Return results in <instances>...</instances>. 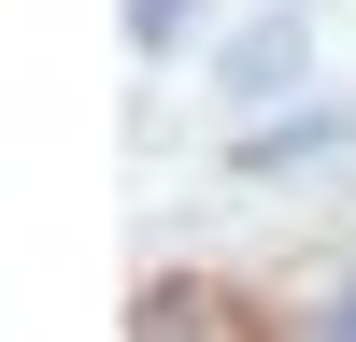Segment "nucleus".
Instances as JSON below:
<instances>
[{"label": "nucleus", "instance_id": "1", "mask_svg": "<svg viewBox=\"0 0 356 342\" xmlns=\"http://www.w3.org/2000/svg\"><path fill=\"white\" fill-rule=\"evenodd\" d=\"M285 57H300V15H271V28H243V57H228V86H285Z\"/></svg>", "mask_w": 356, "mask_h": 342}, {"label": "nucleus", "instance_id": "2", "mask_svg": "<svg viewBox=\"0 0 356 342\" xmlns=\"http://www.w3.org/2000/svg\"><path fill=\"white\" fill-rule=\"evenodd\" d=\"M328 314H342V328H356V285H342V300H328Z\"/></svg>", "mask_w": 356, "mask_h": 342}]
</instances>
